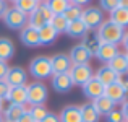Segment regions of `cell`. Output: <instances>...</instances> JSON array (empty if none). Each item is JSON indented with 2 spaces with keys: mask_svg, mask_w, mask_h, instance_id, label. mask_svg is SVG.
Wrapping results in <instances>:
<instances>
[{
  "mask_svg": "<svg viewBox=\"0 0 128 122\" xmlns=\"http://www.w3.org/2000/svg\"><path fill=\"white\" fill-rule=\"evenodd\" d=\"M83 94L88 98L89 101H92V99H96L97 96H100V94L104 93V85L100 83L99 80H96L92 77L89 81H86L84 85H83Z\"/></svg>",
  "mask_w": 128,
  "mask_h": 122,
  "instance_id": "cell-14",
  "label": "cell"
},
{
  "mask_svg": "<svg viewBox=\"0 0 128 122\" xmlns=\"http://www.w3.org/2000/svg\"><path fill=\"white\" fill-rule=\"evenodd\" d=\"M38 10H39V13H41V15L44 16V20H46L47 23L50 21V20H52V16H54V13L50 12V8L49 7L46 5V2H42V3H39L38 5Z\"/></svg>",
  "mask_w": 128,
  "mask_h": 122,
  "instance_id": "cell-35",
  "label": "cell"
},
{
  "mask_svg": "<svg viewBox=\"0 0 128 122\" xmlns=\"http://www.w3.org/2000/svg\"><path fill=\"white\" fill-rule=\"evenodd\" d=\"M41 122H60V120H58V116L55 112H47V116Z\"/></svg>",
  "mask_w": 128,
  "mask_h": 122,
  "instance_id": "cell-39",
  "label": "cell"
},
{
  "mask_svg": "<svg viewBox=\"0 0 128 122\" xmlns=\"http://www.w3.org/2000/svg\"><path fill=\"white\" fill-rule=\"evenodd\" d=\"M5 81L10 85V86H21V85H26L28 81V72H26L23 67H10L8 72H6Z\"/></svg>",
  "mask_w": 128,
  "mask_h": 122,
  "instance_id": "cell-11",
  "label": "cell"
},
{
  "mask_svg": "<svg viewBox=\"0 0 128 122\" xmlns=\"http://www.w3.org/2000/svg\"><path fill=\"white\" fill-rule=\"evenodd\" d=\"M3 122H5V120H3Z\"/></svg>",
  "mask_w": 128,
  "mask_h": 122,
  "instance_id": "cell-47",
  "label": "cell"
},
{
  "mask_svg": "<svg viewBox=\"0 0 128 122\" xmlns=\"http://www.w3.org/2000/svg\"><path fill=\"white\" fill-rule=\"evenodd\" d=\"M91 0H70V3H73V5H78V7H84V5H88Z\"/></svg>",
  "mask_w": 128,
  "mask_h": 122,
  "instance_id": "cell-40",
  "label": "cell"
},
{
  "mask_svg": "<svg viewBox=\"0 0 128 122\" xmlns=\"http://www.w3.org/2000/svg\"><path fill=\"white\" fill-rule=\"evenodd\" d=\"M81 7L78 5H73V3H70L68 7H66V10L62 13L63 16H65L68 21H75V20H80V16H81Z\"/></svg>",
  "mask_w": 128,
  "mask_h": 122,
  "instance_id": "cell-30",
  "label": "cell"
},
{
  "mask_svg": "<svg viewBox=\"0 0 128 122\" xmlns=\"http://www.w3.org/2000/svg\"><path fill=\"white\" fill-rule=\"evenodd\" d=\"M3 107H5V101H3V99H0V112L3 111Z\"/></svg>",
  "mask_w": 128,
  "mask_h": 122,
  "instance_id": "cell-43",
  "label": "cell"
},
{
  "mask_svg": "<svg viewBox=\"0 0 128 122\" xmlns=\"http://www.w3.org/2000/svg\"><path fill=\"white\" fill-rule=\"evenodd\" d=\"M5 101H8V104L24 106L26 104V85H21V86H10Z\"/></svg>",
  "mask_w": 128,
  "mask_h": 122,
  "instance_id": "cell-16",
  "label": "cell"
},
{
  "mask_svg": "<svg viewBox=\"0 0 128 122\" xmlns=\"http://www.w3.org/2000/svg\"><path fill=\"white\" fill-rule=\"evenodd\" d=\"M49 25L52 26L58 34H63V33L66 31V26H68V20H66L63 15H54L52 20L49 21Z\"/></svg>",
  "mask_w": 128,
  "mask_h": 122,
  "instance_id": "cell-27",
  "label": "cell"
},
{
  "mask_svg": "<svg viewBox=\"0 0 128 122\" xmlns=\"http://www.w3.org/2000/svg\"><path fill=\"white\" fill-rule=\"evenodd\" d=\"M68 75L72 78L73 85L83 86L86 81H89L94 77V70L89 64H84V65H72L68 70Z\"/></svg>",
  "mask_w": 128,
  "mask_h": 122,
  "instance_id": "cell-6",
  "label": "cell"
},
{
  "mask_svg": "<svg viewBox=\"0 0 128 122\" xmlns=\"http://www.w3.org/2000/svg\"><path fill=\"white\" fill-rule=\"evenodd\" d=\"M118 52H120V50H118V46H115V44L99 42V46H97V49L94 50L92 57H96L99 62H102L104 65H106V64H109Z\"/></svg>",
  "mask_w": 128,
  "mask_h": 122,
  "instance_id": "cell-8",
  "label": "cell"
},
{
  "mask_svg": "<svg viewBox=\"0 0 128 122\" xmlns=\"http://www.w3.org/2000/svg\"><path fill=\"white\" fill-rule=\"evenodd\" d=\"M91 104H92V107L97 111V114H99L100 117L107 116L112 109H115V104H114L107 96H104V94H100V96H97L96 99H92Z\"/></svg>",
  "mask_w": 128,
  "mask_h": 122,
  "instance_id": "cell-19",
  "label": "cell"
},
{
  "mask_svg": "<svg viewBox=\"0 0 128 122\" xmlns=\"http://www.w3.org/2000/svg\"><path fill=\"white\" fill-rule=\"evenodd\" d=\"M8 69H10L8 62H3V60H0V80H5V77H6V72H8Z\"/></svg>",
  "mask_w": 128,
  "mask_h": 122,
  "instance_id": "cell-37",
  "label": "cell"
},
{
  "mask_svg": "<svg viewBox=\"0 0 128 122\" xmlns=\"http://www.w3.org/2000/svg\"><path fill=\"white\" fill-rule=\"evenodd\" d=\"M94 78L99 80L104 86H107V85L114 83L117 80V73L112 69H109V65H102L97 69V72H94Z\"/></svg>",
  "mask_w": 128,
  "mask_h": 122,
  "instance_id": "cell-22",
  "label": "cell"
},
{
  "mask_svg": "<svg viewBox=\"0 0 128 122\" xmlns=\"http://www.w3.org/2000/svg\"><path fill=\"white\" fill-rule=\"evenodd\" d=\"M5 2H12V3H15V2H16V0H5Z\"/></svg>",
  "mask_w": 128,
  "mask_h": 122,
  "instance_id": "cell-44",
  "label": "cell"
},
{
  "mask_svg": "<svg viewBox=\"0 0 128 122\" xmlns=\"http://www.w3.org/2000/svg\"><path fill=\"white\" fill-rule=\"evenodd\" d=\"M2 20H3V23H5V26L10 28V29H20V31H21L24 26H28V15L21 13L20 10H16L15 7L6 8L5 13H3V16H2Z\"/></svg>",
  "mask_w": 128,
  "mask_h": 122,
  "instance_id": "cell-5",
  "label": "cell"
},
{
  "mask_svg": "<svg viewBox=\"0 0 128 122\" xmlns=\"http://www.w3.org/2000/svg\"><path fill=\"white\" fill-rule=\"evenodd\" d=\"M44 25H47V21L44 20V16L39 13L38 8L28 15V26H31V28H34V29H41Z\"/></svg>",
  "mask_w": 128,
  "mask_h": 122,
  "instance_id": "cell-29",
  "label": "cell"
},
{
  "mask_svg": "<svg viewBox=\"0 0 128 122\" xmlns=\"http://www.w3.org/2000/svg\"><path fill=\"white\" fill-rule=\"evenodd\" d=\"M96 38L99 42H107V44H115L118 46V42L122 41L123 34H125V28H120L118 25L109 21V20H104L102 25L96 29Z\"/></svg>",
  "mask_w": 128,
  "mask_h": 122,
  "instance_id": "cell-1",
  "label": "cell"
},
{
  "mask_svg": "<svg viewBox=\"0 0 128 122\" xmlns=\"http://www.w3.org/2000/svg\"><path fill=\"white\" fill-rule=\"evenodd\" d=\"M65 34H68L72 39H83L84 36L89 34V29L86 28V25L81 20H75V21H68Z\"/></svg>",
  "mask_w": 128,
  "mask_h": 122,
  "instance_id": "cell-15",
  "label": "cell"
},
{
  "mask_svg": "<svg viewBox=\"0 0 128 122\" xmlns=\"http://www.w3.org/2000/svg\"><path fill=\"white\" fill-rule=\"evenodd\" d=\"M80 112H81L83 122H99L100 120V116L97 114V111L92 107L91 103H86L83 106H80Z\"/></svg>",
  "mask_w": 128,
  "mask_h": 122,
  "instance_id": "cell-25",
  "label": "cell"
},
{
  "mask_svg": "<svg viewBox=\"0 0 128 122\" xmlns=\"http://www.w3.org/2000/svg\"><path fill=\"white\" fill-rule=\"evenodd\" d=\"M6 8H8V3H6L5 0H0V18L3 16V13H5Z\"/></svg>",
  "mask_w": 128,
  "mask_h": 122,
  "instance_id": "cell-41",
  "label": "cell"
},
{
  "mask_svg": "<svg viewBox=\"0 0 128 122\" xmlns=\"http://www.w3.org/2000/svg\"><path fill=\"white\" fill-rule=\"evenodd\" d=\"M49 59H50V65H52V73H66L72 67L68 54L58 52V54H54Z\"/></svg>",
  "mask_w": 128,
  "mask_h": 122,
  "instance_id": "cell-12",
  "label": "cell"
},
{
  "mask_svg": "<svg viewBox=\"0 0 128 122\" xmlns=\"http://www.w3.org/2000/svg\"><path fill=\"white\" fill-rule=\"evenodd\" d=\"M80 20L86 25V28L89 31H96L104 21V12L99 7H86V8L81 10Z\"/></svg>",
  "mask_w": 128,
  "mask_h": 122,
  "instance_id": "cell-4",
  "label": "cell"
},
{
  "mask_svg": "<svg viewBox=\"0 0 128 122\" xmlns=\"http://www.w3.org/2000/svg\"><path fill=\"white\" fill-rule=\"evenodd\" d=\"M126 88H123L122 85H118L117 81H114V83L107 85V86H104V96H107L110 101H112L114 104H122L123 101H126Z\"/></svg>",
  "mask_w": 128,
  "mask_h": 122,
  "instance_id": "cell-9",
  "label": "cell"
},
{
  "mask_svg": "<svg viewBox=\"0 0 128 122\" xmlns=\"http://www.w3.org/2000/svg\"><path fill=\"white\" fill-rule=\"evenodd\" d=\"M58 120L60 122H83L81 112H80V106H75V104L65 106L58 114Z\"/></svg>",
  "mask_w": 128,
  "mask_h": 122,
  "instance_id": "cell-18",
  "label": "cell"
},
{
  "mask_svg": "<svg viewBox=\"0 0 128 122\" xmlns=\"http://www.w3.org/2000/svg\"><path fill=\"white\" fill-rule=\"evenodd\" d=\"M29 73L34 77V80L38 81H44L49 80L52 73V65H50V59L49 55H38L29 62Z\"/></svg>",
  "mask_w": 128,
  "mask_h": 122,
  "instance_id": "cell-3",
  "label": "cell"
},
{
  "mask_svg": "<svg viewBox=\"0 0 128 122\" xmlns=\"http://www.w3.org/2000/svg\"><path fill=\"white\" fill-rule=\"evenodd\" d=\"M46 5L50 8L54 15H62L70 5V0H46Z\"/></svg>",
  "mask_w": 128,
  "mask_h": 122,
  "instance_id": "cell-28",
  "label": "cell"
},
{
  "mask_svg": "<svg viewBox=\"0 0 128 122\" xmlns=\"http://www.w3.org/2000/svg\"><path fill=\"white\" fill-rule=\"evenodd\" d=\"M83 46L86 47L88 50H91V52L94 54V50L97 49V46H99V41H97V38H96V34H92L89 38V36H84V38H83Z\"/></svg>",
  "mask_w": 128,
  "mask_h": 122,
  "instance_id": "cell-32",
  "label": "cell"
},
{
  "mask_svg": "<svg viewBox=\"0 0 128 122\" xmlns=\"http://www.w3.org/2000/svg\"><path fill=\"white\" fill-rule=\"evenodd\" d=\"M28 111H29V114H31V117L34 119V122H41L44 117L47 116V112H49L44 104H42V106H31Z\"/></svg>",
  "mask_w": 128,
  "mask_h": 122,
  "instance_id": "cell-31",
  "label": "cell"
},
{
  "mask_svg": "<svg viewBox=\"0 0 128 122\" xmlns=\"http://www.w3.org/2000/svg\"><path fill=\"white\" fill-rule=\"evenodd\" d=\"M15 55V44L10 38H0V60L8 62Z\"/></svg>",
  "mask_w": 128,
  "mask_h": 122,
  "instance_id": "cell-24",
  "label": "cell"
},
{
  "mask_svg": "<svg viewBox=\"0 0 128 122\" xmlns=\"http://www.w3.org/2000/svg\"><path fill=\"white\" fill-rule=\"evenodd\" d=\"M38 2H39V3H42V2H46V0H38Z\"/></svg>",
  "mask_w": 128,
  "mask_h": 122,
  "instance_id": "cell-46",
  "label": "cell"
},
{
  "mask_svg": "<svg viewBox=\"0 0 128 122\" xmlns=\"http://www.w3.org/2000/svg\"><path fill=\"white\" fill-rule=\"evenodd\" d=\"M49 99V90L44 81L26 83V104L29 106H42Z\"/></svg>",
  "mask_w": 128,
  "mask_h": 122,
  "instance_id": "cell-2",
  "label": "cell"
},
{
  "mask_svg": "<svg viewBox=\"0 0 128 122\" xmlns=\"http://www.w3.org/2000/svg\"><path fill=\"white\" fill-rule=\"evenodd\" d=\"M38 5H39L38 0H16L15 2V8L24 13V15H29L31 12H34L38 8Z\"/></svg>",
  "mask_w": 128,
  "mask_h": 122,
  "instance_id": "cell-26",
  "label": "cell"
},
{
  "mask_svg": "<svg viewBox=\"0 0 128 122\" xmlns=\"http://www.w3.org/2000/svg\"><path fill=\"white\" fill-rule=\"evenodd\" d=\"M0 122H3V117H2V112H0Z\"/></svg>",
  "mask_w": 128,
  "mask_h": 122,
  "instance_id": "cell-45",
  "label": "cell"
},
{
  "mask_svg": "<svg viewBox=\"0 0 128 122\" xmlns=\"http://www.w3.org/2000/svg\"><path fill=\"white\" fill-rule=\"evenodd\" d=\"M118 7V0H99V8L102 12H112Z\"/></svg>",
  "mask_w": 128,
  "mask_h": 122,
  "instance_id": "cell-34",
  "label": "cell"
},
{
  "mask_svg": "<svg viewBox=\"0 0 128 122\" xmlns=\"http://www.w3.org/2000/svg\"><path fill=\"white\" fill-rule=\"evenodd\" d=\"M109 21L118 25L120 28H126L128 25V8H122V7H117L115 10L109 13Z\"/></svg>",
  "mask_w": 128,
  "mask_h": 122,
  "instance_id": "cell-23",
  "label": "cell"
},
{
  "mask_svg": "<svg viewBox=\"0 0 128 122\" xmlns=\"http://www.w3.org/2000/svg\"><path fill=\"white\" fill-rule=\"evenodd\" d=\"M20 41H21V44L26 46V47H39L41 46L38 29L31 28V26H24V28L20 31Z\"/></svg>",
  "mask_w": 128,
  "mask_h": 122,
  "instance_id": "cell-13",
  "label": "cell"
},
{
  "mask_svg": "<svg viewBox=\"0 0 128 122\" xmlns=\"http://www.w3.org/2000/svg\"><path fill=\"white\" fill-rule=\"evenodd\" d=\"M50 80H52L54 91H57V93H60V94L70 93L72 88L75 86L72 78H70V75H68V72L66 73H54V75L50 77Z\"/></svg>",
  "mask_w": 128,
  "mask_h": 122,
  "instance_id": "cell-10",
  "label": "cell"
},
{
  "mask_svg": "<svg viewBox=\"0 0 128 122\" xmlns=\"http://www.w3.org/2000/svg\"><path fill=\"white\" fill-rule=\"evenodd\" d=\"M118 7H122V8H128V0H118Z\"/></svg>",
  "mask_w": 128,
  "mask_h": 122,
  "instance_id": "cell-42",
  "label": "cell"
},
{
  "mask_svg": "<svg viewBox=\"0 0 128 122\" xmlns=\"http://www.w3.org/2000/svg\"><path fill=\"white\" fill-rule=\"evenodd\" d=\"M16 122H34V119L31 117V114H29V111L28 109H24V112L20 116V119L16 120Z\"/></svg>",
  "mask_w": 128,
  "mask_h": 122,
  "instance_id": "cell-38",
  "label": "cell"
},
{
  "mask_svg": "<svg viewBox=\"0 0 128 122\" xmlns=\"http://www.w3.org/2000/svg\"><path fill=\"white\" fill-rule=\"evenodd\" d=\"M23 112H24V106H20V104H6L2 111V117L5 122H16Z\"/></svg>",
  "mask_w": 128,
  "mask_h": 122,
  "instance_id": "cell-21",
  "label": "cell"
},
{
  "mask_svg": "<svg viewBox=\"0 0 128 122\" xmlns=\"http://www.w3.org/2000/svg\"><path fill=\"white\" fill-rule=\"evenodd\" d=\"M38 34H39V42H41V46H52L57 41V38H58V33H57L49 23L44 25L41 29H38Z\"/></svg>",
  "mask_w": 128,
  "mask_h": 122,
  "instance_id": "cell-20",
  "label": "cell"
},
{
  "mask_svg": "<svg viewBox=\"0 0 128 122\" xmlns=\"http://www.w3.org/2000/svg\"><path fill=\"white\" fill-rule=\"evenodd\" d=\"M8 90H10V85L5 80H0V99L5 101L6 94H8Z\"/></svg>",
  "mask_w": 128,
  "mask_h": 122,
  "instance_id": "cell-36",
  "label": "cell"
},
{
  "mask_svg": "<svg viewBox=\"0 0 128 122\" xmlns=\"http://www.w3.org/2000/svg\"><path fill=\"white\" fill-rule=\"evenodd\" d=\"M68 59L72 62V65H84V64H89L91 59H92V52L88 50L83 44H76L70 49L68 52Z\"/></svg>",
  "mask_w": 128,
  "mask_h": 122,
  "instance_id": "cell-7",
  "label": "cell"
},
{
  "mask_svg": "<svg viewBox=\"0 0 128 122\" xmlns=\"http://www.w3.org/2000/svg\"><path fill=\"white\" fill-rule=\"evenodd\" d=\"M106 65H109V69H112L117 75H126V72H128V55L125 52H118L109 64H106Z\"/></svg>",
  "mask_w": 128,
  "mask_h": 122,
  "instance_id": "cell-17",
  "label": "cell"
},
{
  "mask_svg": "<svg viewBox=\"0 0 128 122\" xmlns=\"http://www.w3.org/2000/svg\"><path fill=\"white\" fill-rule=\"evenodd\" d=\"M106 120H107V122H125L126 119H125V116L122 114V111L115 107V109H112V111H110V112L106 116Z\"/></svg>",
  "mask_w": 128,
  "mask_h": 122,
  "instance_id": "cell-33",
  "label": "cell"
}]
</instances>
